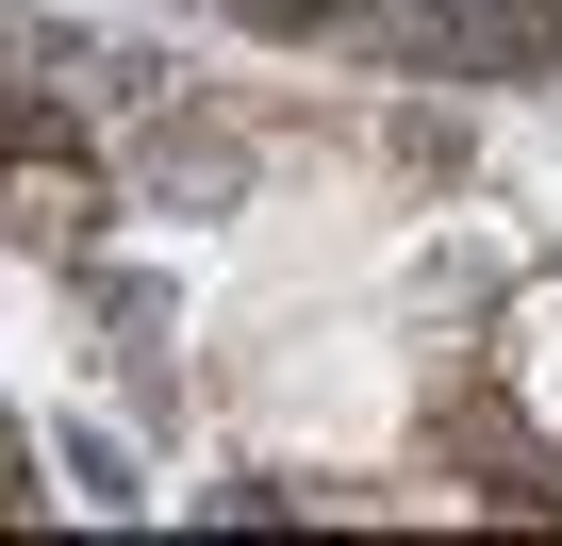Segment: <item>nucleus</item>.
<instances>
[{"label":"nucleus","mask_w":562,"mask_h":546,"mask_svg":"<svg viewBox=\"0 0 562 546\" xmlns=\"http://www.w3.org/2000/svg\"><path fill=\"white\" fill-rule=\"evenodd\" d=\"M248 34H331V18H364V0H232Z\"/></svg>","instance_id":"3"},{"label":"nucleus","mask_w":562,"mask_h":546,"mask_svg":"<svg viewBox=\"0 0 562 546\" xmlns=\"http://www.w3.org/2000/svg\"><path fill=\"white\" fill-rule=\"evenodd\" d=\"M149 182H166V215H215V199L248 182V149H232V133H166V149H149Z\"/></svg>","instance_id":"2"},{"label":"nucleus","mask_w":562,"mask_h":546,"mask_svg":"<svg viewBox=\"0 0 562 546\" xmlns=\"http://www.w3.org/2000/svg\"><path fill=\"white\" fill-rule=\"evenodd\" d=\"M381 51L430 83H562V0H381Z\"/></svg>","instance_id":"1"}]
</instances>
